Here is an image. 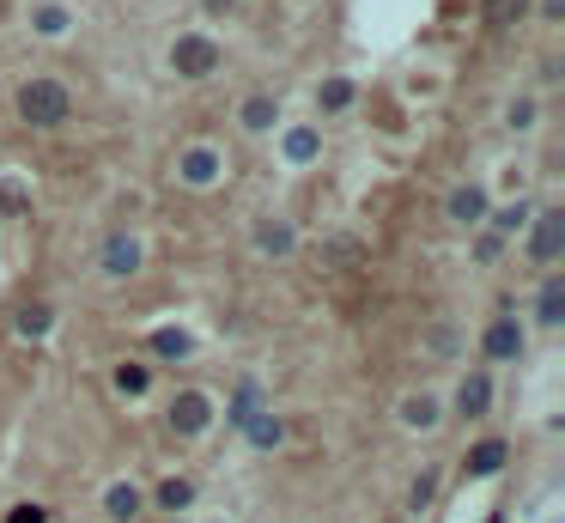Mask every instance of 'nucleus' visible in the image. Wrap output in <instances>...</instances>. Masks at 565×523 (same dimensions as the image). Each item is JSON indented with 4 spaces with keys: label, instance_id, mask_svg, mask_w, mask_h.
<instances>
[{
    "label": "nucleus",
    "instance_id": "obj_14",
    "mask_svg": "<svg viewBox=\"0 0 565 523\" xmlns=\"http://www.w3.org/2000/svg\"><path fill=\"white\" fill-rule=\"evenodd\" d=\"M505 469V438H480L468 451V475H499Z\"/></svg>",
    "mask_w": 565,
    "mask_h": 523
},
{
    "label": "nucleus",
    "instance_id": "obj_24",
    "mask_svg": "<svg viewBox=\"0 0 565 523\" xmlns=\"http://www.w3.org/2000/svg\"><path fill=\"white\" fill-rule=\"evenodd\" d=\"M31 25H37L43 37H61V31H67V13H61V7H37V13H31Z\"/></svg>",
    "mask_w": 565,
    "mask_h": 523
},
{
    "label": "nucleus",
    "instance_id": "obj_5",
    "mask_svg": "<svg viewBox=\"0 0 565 523\" xmlns=\"http://www.w3.org/2000/svg\"><path fill=\"white\" fill-rule=\"evenodd\" d=\"M480 347H487V359H523V323H511V317H499L487 335H480Z\"/></svg>",
    "mask_w": 565,
    "mask_h": 523
},
{
    "label": "nucleus",
    "instance_id": "obj_11",
    "mask_svg": "<svg viewBox=\"0 0 565 523\" xmlns=\"http://www.w3.org/2000/svg\"><path fill=\"white\" fill-rule=\"evenodd\" d=\"M256 414H262V384H237V396H231V408H225V426L244 432Z\"/></svg>",
    "mask_w": 565,
    "mask_h": 523
},
{
    "label": "nucleus",
    "instance_id": "obj_33",
    "mask_svg": "<svg viewBox=\"0 0 565 523\" xmlns=\"http://www.w3.org/2000/svg\"><path fill=\"white\" fill-rule=\"evenodd\" d=\"M201 7H207V13H225V7H231V0H201Z\"/></svg>",
    "mask_w": 565,
    "mask_h": 523
},
{
    "label": "nucleus",
    "instance_id": "obj_27",
    "mask_svg": "<svg viewBox=\"0 0 565 523\" xmlns=\"http://www.w3.org/2000/svg\"><path fill=\"white\" fill-rule=\"evenodd\" d=\"M432 493H438V475H420V481H414V493H408V505H414V511H426V505H432Z\"/></svg>",
    "mask_w": 565,
    "mask_h": 523
},
{
    "label": "nucleus",
    "instance_id": "obj_21",
    "mask_svg": "<svg viewBox=\"0 0 565 523\" xmlns=\"http://www.w3.org/2000/svg\"><path fill=\"white\" fill-rule=\"evenodd\" d=\"M256 244H262V256H286L292 250V226H262Z\"/></svg>",
    "mask_w": 565,
    "mask_h": 523
},
{
    "label": "nucleus",
    "instance_id": "obj_19",
    "mask_svg": "<svg viewBox=\"0 0 565 523\" xmlns=\"http://www.w3.org/2000/svg\"><path fill=\"white\" fill-rule=\"evenodd\" d=\"M146 384H152L146 365H116V390H122V396H146Z\"/></svg>",
    "mask_w": 565,
    "mask_h": 523
},
{
    "label": "nucleus",
    "instance_id": "obj_16",
    "mask_svg": "<svg viewBox=\"0 0 565 523\" xmlns=\"http://www.w3.org/2000/svg\"><path fill=\"white\" fill-rule=\"evenodd\" d=\"M401 426L432 432V426H438V402H432V396H408V402H401Z\"/></svg>",
    "mask_w": 565,
    "mask_h": 523
},
{
    "label": "nucleus",
    "instance_id": "obj_3",
    "mask_svg": "<svg viewBox=\"0 0 565 523\" xmlns=\"http://www.w3.org/2000/svg\"><path fill=\"white\" fill-rule=\"evenodd\" d=\"M213 426V396H201V390H183L177 402H171V432H183V438H201Z\"/></svg>",
    "mask_w": 565,
    "mask_h": 523
},
{
    "label": "nucleus",
    "instance_id": "obj_8",
    "mask_svg": "<svg viewBox=\"0 0 565 523\" xmlns=\"http://www.w3.org/2000/svg\"><path fill=\"white\" fill-rule=\"evenodd\" d=\"M535 323H541V329H559V323H565V280H559V274H547V280H541Z\"/></svg>",
    "mask_w": 565,
    "mask_h": 523
},
{
    "label": "nucleus",
    "instance_id": "obj_15",
    "mask_svg": "<svg viewBox=\"0 0 565 523\" xmlns=\"http://www.w3.org/2000/svg\"><path fill=\"white\" fill-rule=\"evenodd\" d=\"M274 122H280V104H274L268 92H256V98H244V128H250V134H268Z\"/></svg>",
    "mask_w": 565,
    "mask_h": 523
},
{
    "label": "nucleus",
    "instance_id": "obj_6",
    "mask_svg": "<svg viewBox=\"0 0 565 523\" xmlns=\"http://www.w3.org/2000/svg\"><path fill=\"white\" fill-rule=\"evenodd\" d=\"M487 408H493V378H487V371H474V378H462V390H456V414L480 420Z\"/></svg>",
    "mask_w": 565,
    "mask_h": 523
},
{
    "label": "nucleus",
    "instance_id": "obj_22",
    "mask_svg": "<svg viewBox=\"0 0 565 523\" xmlns=\"http://www.w3.org/2000/svg\"><path fill=\"white\" fill-rule=\"evenodd\" d=\"M286 159H298V165L316 159V134H310V128H292V134H286Z\"/></svg>",
    "mask_w": 565,
    "mask_h": 523
},
{
    "label": "nucleus",
    "instance_id": "obj_7",
    "mask_svg": "<svg viewBox=\"0 0 565 523\" xmlns=\"http://www.w3.org/2000/svg\"><path fill=\"white\" fill-rule=\"evenodd\" d=\"M177 171H183L189 189H207V183L219 177V153H213V146H189V153L177 159Z\"/></svg>",
    "mask_w": 565,
    "mask_h": 523
},
{
    "label": "nucleus",
    "instance_id": "obj_2",
    "mask_svg": "<svg viewBox=\"0 0 565 523\" xmlns=\"http://www.w3.org/2000/svg\"><path fill=\"white\" fill-rule=\"evenodd\" d=\"M171 67L183 73V80H207V73L219 67V43H213V37H177Z\"/></svg>",
    "mask_w": 565,
    "mask_h": 523
},
{
    "label": "nucleus",
    "instance_id": "obj_34",
    "mask_svg": "<svg viewBox=\"0 0 565 523\" xmlns=\"http://www.w3.org/2000/svg\"><path fill=\"white\" fill-rule=\"evenodd\" d=\"M487 523H505V517H499V511H493V517H487Z\"/></svg>",
    "mask_w": 565,
    "mask_h": 523
},
{
    "label": "nucleus",
    "instance_id": "obj_10",
    "mask_svg": "<svg viewBox=\"0 0 565 523\" xmlns=\"http://www.w3.org/2000/svg\"><path fill=\"white\" fill-rule=\"evenodd\" d=\"M450 219H456V226H480V219H487V189H456L450 195Z\"/></svg>",
    "mask_w": 565,
    "mask_h": 523
},
{
    "label": "nucleus",
    "instance_id": "obj_1",
    "mask_svg": "<svg viewBox=\"0 0 565 523\" xmlns=\"http://www.w3.org/2000/svg\"><path fill=\"white\" fill-rule=\"evenodd\" d=\"M67 110H73V98H67L61 80H25V86H19V116H25L31 128H61Z\"/></svg>",
    "mask_w": 565,
    "mask_h": 523
},
{
    "label": "nucleus",
    "instance_id": "obj_23",
    "mask_svg": "<svg viewBox=\"0 0 565 523\" xmlns=\"http://www.w3.org/2000/svg\"><path fill=\"white\" fill-rule=\"evenodd\" d=\"M529 226V207L517 201V207H499V219H493V238H505V232H523Z\"/></svg>",
    "mask_w": 565,
    "mask_h": 523
},
{
    "label": "nucleus",
    "instance_id": "obj_32",
    "mask_svg": "<svg viewBox=\"0 0 565 523\" xmlns=\"http://www.w3.org/2000/svg\"><path fill=\"white\" fill-rule=\"evenodd\" d=\"M541 13H547V19H559V13H565V0H541Z\"/></svg>",
    "mask_w": 565,
    "mask_h": 523
},
{
    "label": "nucleus",
    "instance_id": "obj_9",
    "mask_svg": "<svg viewBox=\"0 0 565 523\" xmlns=\"http://www.w3.org/2000/svg\"><path fill=\"white\" fill-rule=\"evenodd\" d=\"M134 268H140V244H134L128 232H116V238L104 244V274L122 280V274H134Z\"/></svg>",
    "mask_w": 565,
    "mask_h": 523
},
{
    "label": "nucleus",
    "instance_id": "obj_17",
    "mask_svg": "<svg viewBox=\"0 0 565 523\" xmlns=\"http://www.w3.org/2000/svg\"><path fill=\"white\" fill-rule=\"evenodd\" d=\"M152 353H158V359H189L195 341H189L183 329H152Z\"/></svg>",
    "mask_w": 565,
    "mask_h": 523
},
{
    "label": "nucleus",
    "instance_id": "obj_18",
    "mask_svg": "<svg viewBox=\"0 0 565 523\" xmlns=\"http://www.w3.org/2000/svg\"><path fill=\"white\" fill-rule=\"evenodd\" d=\"M523 13H529V0H487V25L493 31H511Z\"/></svg>",
    "mask_w": 565,
    "mask_h": 523
},
{
    "label": "nucleus",
    "instance_id": "obj_13",
    "mask_svg": "<svg viewBox=\"0 0 565 523\" xmlns=\"http://www.w3.org/2000/svg\"><path fill=\"white\" fill-rule=\"evenodd\" d=\"M244 438H250V444H256V451H274V444H280V438H286V420H280V414H274V408H262V414H256V420H250V426H244Z\"/></svg>",
    "mask_w": 565,
    "mask_h": 523
},
{
    "label": "nucleus",
    "instance_id": "obj_29",
    "mask_svg": "<svg viewBox=\"0 0 565 523\" xmlns=\"http://www.w3.org/2000/svg\"><path fill=\"white\" fill-rule=\"evenodd\" d=\"M7 523H49V511H43V505H13Z\"/></svg>",
    "mask_w": 565,
    "mask_h": 523
},
{
    "label": "nucleus",
    "instance_id": "obj_20",
    "mask_svg": "<svg viewBox=\"0 0 565 523\" xmlns=\"http://www.w3.org/2000/svg\"><path fill=\"white\" fill-rule=\"evenodd\" d=\"M189 499H195V487H189V481H183V475H171V481H165V487H158V505H165V511H183V505H189Z\"/></svg>",
    "mask_w": 565,
    "mask_h": 523
},
{
    "label": "nucleus",
    "instance_id": "obj_4",
    "mask_svg": "<svg viewBox=\"0 0 565 523\" xmlns=\"http://www.w3.org/2000/svg\"><path fill=\"white\" fill-rule=\"evenodd\" d=\"M559 250H565V213L559 207H547V213H535V232H529V256L547 268V262H559Z\"/></svg>",
    "mask_w": 565,
    "mask_h": 523
},
{
    "label": "nucleus",
    "instance_id": "obj_25",
    "mask_svg": "<svg viewBox=\"0 0 565 523\" xmlns=\"http://www.w3.org/2000/svg\"><path fill=\"white\" fill-rule=\"evenodd\" d=\"M49 323H55V317H49L43 305H25V311H19V335H49Z\"/></svg>",
    "mask_w": 565,
    "mask_h": 523
},
{
    "label": "nucleus",
    "instance_id": "obj_31",
    "mask_svg": "<svg viewBox=\"0 0 565 523\" xmlns=\"http://www.w3.org/2000/svg\"><path fill=\"white\" fill-rule=\"evenodd\" d=\"M529 122H535V104H529V98H523V104H511V128H529Z\"/></svg>",
    "mask_w": 565,
    "mask_h": 523
},
{
    "label": "nucleus",
    "instance_id": "obj_30",
    "mask_svg": "<svg viewBox=\"0 0 565 523\" xmlns=\"http://www.w3.org/2000/svg\"><path fill=\"white\" fill-rule=\"evenodd\" d=\"M499 250H505V238H493V232H487V238H480V250H474V256H480V262H499Z\"/></svg>",
    "mask_w": 565,
    "mask_h": 523
},
{
    "label": "nucleus",
    "instance_id": "obj_28",
    "mask_svg": "<svg viewBox=\"0 0 565 523\" xmlns=\"http://www.w3.org/2000/svg\"><path fill=\"white\" fill-rule=\"evenodd\" d=\"M0 213H25V189L19 183H0Z\"/></svg>",
    "mask_w": 565,
    "mask_h": 523
},
{
    "label": "nucleus",
    "instance_id": "obj_26",
    "mask_svg": "<svg viewBox=\"0 0 565 523\" xmlns=\"http://www.w3.org/2000/svg\"><path fill=\"white\" fill-rule=\"evenodd\" d=\"M353 104V86L347 80H329V86H322V110H347Z\"/></svg>",
    "mask_w": 565,
    "mask_h": 523
},
{
    "label": "nucleus",
    "instance_id": "obj_12",
    "mask_svg": "<svg viewBox=\"0 0 565 523\" xmlns=\"http://www.w3.org/2000/svg\"><path fill=\"white\" fill-rule=\"evenodd\" d=\"M140 505H146V499H140V487H134V481H116V487L104 493V511H110L116 523H134V517H140Z\"/></svg>",
    "mask_w": 565,
    "mask_h": 523
}]
</instances>
